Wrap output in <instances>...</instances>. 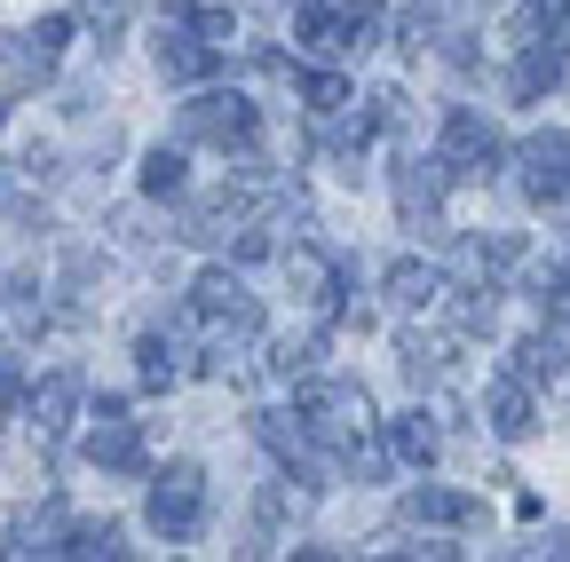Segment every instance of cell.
Masks as SVG:
<instances>
[{"label":"cell","mask_w":570,"mask_h":562,"mask_svg":"<svg viewBox=\"0 0 570 562\" xmlns=\"http://www.w3.org/2000/svg\"><path fill=\"white\" fill-rule=\"evenodd\" d=\"M183 144H214L223 159L254 151V144H262V103H254L246 88H198V96L183 103Z\"/></svg>","instance_id":"obj_1"},{"label":"cell","mask_w":570,"mask_h":562,"mask_svg":"<svg viewBox=\"0 0 570 562\" xmlns=\"http://www.w3.org/2000/svg\"><path fill=\"white\" fill-rule=\"evenodd\" d=\"M142 523H151L167 546L198 539V531H206V467H198V460L159 467V475H151V491H142Z\"/></svg>","instance_id":"obj_2"},{"label":"cell","mask_w":570,"mask_h":562,"mask_svg":"<svg viewBox=\"0 0 570 562\" xmlns=\"http://www.w3.org/2000/svg\"><path fill=\"white\" fill-rule=\"evenodd\" d=\"M436 167H444L452 183H491L499 167H508V144H499V127H491L475 103H460V111H444V135H436Z\"/></svg>","instance_id":"obj_3"},{"label":"cell","mask_w":570,"mask_h":562,"mask_svg":"<svg viewBox=\"0 0 570 562\" xmlns=\"http://www.w3.org/2000/svg\"><path fill=\"white\" fill-rule=\"evenodd\" d=\"M190 325H206L214 341H254L262 333V302L246 294L238 269H198L190 277Z\"/></svg>","instance_id":"obj_4"},{"label":"cell","mask_w":570,"mask_h":562,"mask_svg":"<svg viewBox=\"0 0 570 562\" xmlns=\"http://www.w3.org/2000/svg\"><path fill=\"white\" fill-rule=\"evenodd\" d=\"M294 412L309 420V436H317V444H348L356 428H373V396L356 388V381H325V373L302 381Z\"/></svg>","instance_id":"obj_5"},{"label":"cell","mask_w":570,"mask_h":562,"mask_svg":"<svg viewBox=\"0 0 570 562\" xmlns=\"http://www.w3.org/2000/svg\"><path fill=\"white\" fill-rule=\"evenodd\" d=\"M508 167H515V190L531 206H570V135L562 127L523 135V144L508 151Z\"/></svg>","instance_id":"obj_6"},{"label":"cell","mask_w":570,"mask_h":562,"mask_svg":"<svg viewBox=\"0 0 570 562\" xmlns=\"http://www.w3.org/2000/svg\"><path fill=\"white\" fill-rule=\"evenodd\" d=\"M80 396H88V381L71 373V365H56L40 388H17V412H24V428H32L40 452H56V444L71 436V420H80Z\"/></svg>","instance_id":"obj_7"},{"label":"cell","mask_w":570,"mask_h":562,"mask_svg":"<svg viewBox=\"0 0 570 562\" xmlns=\"http://www.w3.org/2000/svg\"><path fill=\"white\" fill-rule=\"evenodd\" d=\"M80 460H88V467H104V475H151L142 428L127 420V404H119V396H104V404H96V428L80 436Z\"/></svg>","instance_id":"obj_8"},{"label":"cell","mask_w":570,"mask_h":562,"mask_svg":"<svg viewBox=\"0 0 570 562\" xmlns=\"http://www.w3.org/2000/svg\"><path fill=\"white\" fill-rule=\"evenodd\" d=\"M294 40H302L309 56H325V63H348V56L373 48V32L356 24L341 0H294Z\"/></svg>","instance_id":"obj_9"},{"label":"cell","mask_w":570,"mask_h":562,"mask_svg":"<svg viewBox=\"0 0 570 562\" xmlns=\"http://www.w3.org/2000/svg\"><path fill=\"white\" fill-rule=\"evenodd\" d=\"M254 436L277 452V467L294 475V483L325 491V452H317V436H309V420H302V412H254Z\"/></svg>","instance_id":"obj_10"},{"label":"cell","mask_w":570,"mask_h":562,"mask_svg":"<svg viewBox=\"0 0 570 562\" xmlns=\"http://www.w3.org/2000/svg\"><path fill=\"white\" fill-rule=\"evenodd\" d=\"M444 190H452V175L436 167V159H404L396 167V215H404V230H420V238H436L444 230Z\"/></svg>","instance_id":"obj_11"},{"label":"cell","mask_w":570,"mask_h":562,"mask_svg":"<svg viewBox=\"0 0 570 562\" xmlns=\"http://www.w3.org/2000/svg\"><path fill=\"white\" fill-rule=\"evenodd\" d=\"M151 56H159V80H175V88H206L214 72H223V48H206L190 24H159Z\"/></svg>","instance_id":"obj_12"},{"label":"cell","mask_w":570,"mask_h":562,"mask_svg":"<svg viewBox=\"0 0 570 562\" xmlns=\"http://www.w3.org/2000/svg\"><path fill=\"white\" fill-rule=\"evenodd\" d=\"M285 277H294V294H302L309 309H325V317H333V302L348 294V262L325 254V246H309V238L285 246Z\"/></svg>","instance_id":"obj_13"},{"label":"cell","mask_w":570,"mask_h":562,"mask_svg":"<svg viewBox=\"0 0 570 562\" xmlns=\"http://www.w3.org/2000/svg\"><path fill=\"white\" fill-rule=\"evenodd\" d=\"M404 523H420V531H475L483 500L475 491H452V483H412L404 491Z\"/></svg>","instance_id":"obj_14"},{"label":"cell","mask_w":570,"mask_h":562,"mask_svg":"<svg viewBox=\"0 0 570 562\" xmlns=\"http://www.w3.org/2000/svg\"><path fill=\"white\" fill-rule=\"evenodd\" d=\"M483 428H491L499 444H523V436L539 428V396H531L515 373H508V381H491V388H483Z\"/></svg>","instance_id":"obj_15"},{"label":"cell","mask_w":570,"mask_h":562,"mask_svg":"<svg viewBox=\"0 0 570 562\" xmlns=\"http://www.w3.org/2000/svg\"><path fill=\"white\" fill-rule=\"evenodd\" d=\"M554 88H562V48H547V40H515L508 96H515V103H547Z\"/></svg>","instance_id":"obj_16"},{"label":"cell","mask_w":570,"mask_h":562,"mask_svg":"<svg viewBox=\"0 0 570 562\" xmlns=\"http://www.w3.org/2000/svg\"><path fill=\"white\" fill-rule=\"evenodd\" d=\"M508 373H515L523 388H554V381L570 373V341H562V333H531V341H515V348H508Z\"/></svg>","instance_id":"obj_17"},{"label":"cell","mask_w":570,"mask_h":562,"mask_svg":"<svg viewBox=\"0 0 570 562\" xmlns=\"http://www.w3.org/2000/svg\"><path fill=\"white\" fill-rule=\"evenodd\" d=\"M396 357H404V381L412 388H436L452 373V357H460V333H404Z\"/></svg>","instance_id":"obj_18"},{"label":"cell","mask_w":570,"mask_h":562,"mask_svg":"<svg viewBox=\"0 0 570 562\" xmlns=\"http://www.w3.org/2000/svg\"><path fill=\"white\" fill-rule=\"evenodd\" d=\"M436 302L452 309V333H460V341H491V325H499V286H475V277H468V286H444Z\"/></svg>","instance_id":"obj_19"},{"label":"cell","mask_w":570,"mask_h":562,"mask_svg":"<svg viewBox=\"0 0 570 562\" xmlns=\"http://www.w3.org/2000/svg\"><path fill=\"white\" fill-rule=\"evenodd\" d=\"M523 302L547 317V333H562V341H570V269H562V262L523 269Z\"/></svg>","instance_id":"obj_20"},{"label":"cell","mask_w":570,"mask_h":562,"mask_svg":"<svg viewBox=\"0 0 570 562\" xmlns=\"http://www.w3.org/2000/svg\"><path fill=\"white\" fill-rule=\"evenodd\" d=\"M56 325V309L24 286V277H17V286H0V341H40Z\"/></svg>","instance_id":"obj_21"},{"label":"cell","mask_w":570,"mask_h":562,"mask_svg":"<svg viewBox=\"0 0 570 562\" xmlns=\"http://www.w3.org/2000/svg\"><path fill=\"white\" fill-rule=\"evenodd\" d=\"M135 365H142V388H175V381H190V348L175 333H142L135 341Z\"/></svg>","instance_id":"obj_22"},{"label":"cell","mask_w":570,"mask_h":562,"mask_svg":"<svg viewBox=\"0 0 570 562\" xmlns=\"http://www.w3.org/2000/svg\"><path fill=\"white\" fill-rule=\"evenodd\" d=\"M436 452H444V428L428 420L420 404L404 412V420H389V460H412V467H436Z\"/></svg>","instance_id":"obj_23"},{"label":"cell","mask_w":570,"mask_h":562,"mask_svg":"<svg viewBox=\"0 0 570 562\" xmlns=\"http://www.w3.org/2000/svg\"><path fill=\"white\" fill-rule=\"evenodd\" d=\"M63 554H80V562H119L127 554V531L111 515H71L63 523Z\"/></svg>","instance_id":"obj_24"},{"label":"cell","mask_w":570,"mask_h":562,"mask_svg":"<svg viewBox=\"0 0 570 562\" xmlns=\"http://www.w3.org/2000/svg\"><path fill=\"white\" fill-rule=\"evenodd\" d=\"M381 286H389V302H396V309H436V294H444V269H436V262H412V254H404V262H396V269L381 277Z\"/></svg>","instance_id":"obj_25"},{"label":"cell","mask_w":570,"mask_h":562,"mask_svg":"<svg viewBox=\"0 0 570 562\" xmlns=\"http://www.w3.org/2000/svg\"><path fill=\"white\" fill-rule=\"evenodd\" d=\"M515 262H523V238H515V230H483V238L460 246V269L475 277V286H491V277H499V269H515Z\"/></svg>","instance_id":"obj_26"},{"label":"cell","mask_w":570,"mask_h":562,"mask_svg":"<svg viewBox=\"0 0 570 562\" xmlns=\"http://www.w3.org/2000/svg\"><path fill=\"white\" fill-rule=\"evenodd\" d=\"M63 507H48V515H24V523H9V539H0V554H63Z\"/></svg>","instance_id":"obj_27"},{"label":"cell","mask_w":570,"mask_h":562,"mask_svg":"<svg viewBox=\"0 0 570 562\" xmlns=\"http://www.w3.org/2000/svg\"><path fill=\"white\" fill-rule=\"evenodd\" d=\"M309 500H317V491H309V483H294V475H285V483H269L262 500H254V523H262V539H269V531H294V515H302Z\"/></svg>","instance_id":"obj_28"},{"label":"cell","mask_w":570,"mask_h":562,"mask_svg":"<svg viewBox=\"0 0 570 562\" xmlns=\"http://www.w3.org/2000/svg\"><path fill=\"white\" fill-rule=\"evenodd\" d=\"M325 365V333H285L277 348H269V373L277 381H309Z\"/></svg>","instance_id":"obj_29"},{"label":"cell","mask_w":570,"mask_h":562,"mask_svg":"<svg viewBox=\"0 0 570 562\" xmlns=\"http://www.w3.org/2000/svg\"><path fill=\"white\" fill-rule=\"evenodd\" d=\"M183 183H190L183 144H151V151H142V190H151V198H183Z\"/></svg>","instance_id":"obj_30"},{"label":"cell","mask_w":570,"mask_h":562,"mask_svg":"<svg viewBox=\"0 0 570 562\" xmlns=\"http://www.w3.org/2000/svg\"><path fill=\"white\" fill-rule=\"evenodd\" d=\"M48 72H56V63H48V56H40L24 32H0V80H17V88H40Z\"/></svg>","instance_id":"obj_31"},{"label":"cell","mask_w":570,"mask_h":562,"mask_svg":"<svg viewBox=\"0 0 570 562\" xmlns=\"http://www.w3.org/2000/svg\"><path fill=\"white\" fill-rule=\"evenodd\" d=\"M294 88H302V111H309V119H325V111H341V103L356 96L341 72H294Z\"/></svg>","instance_id":"obj_32"},{"label":"cell","mask_w":570,"mask_h":562,"mask_svg":"<svg viewBox=\"0 0 570 562\" xmlns=\"http://www.w3.org/2000/svg\"><path fill=\"white\" fill-rule=\"evenodd\" d=\"M396 40H404V56H420V48H436V40H444V9H436V0H420V9H404Z\"/></svg>","instance_id":"obj_33"},{"label":"cell","mask_w":570,"mask_h":562,"mask_svg":"<svg viewBox=\"0 0 570 562\" xmlns=\"http://www.w3.org/2000/svg\"><path fill=\"white\" fill-rule=\"evenodd\" d=\"M341 467H348V475H365V483H373V475H389V444H381L373 428H356V436L341 444Z\"/></svg>","instance_id":"obj_34"},{"label":"cell","mask_w":570,"mask_h":562,"mask_svg":"<svg viewBox=\"0 0 570 562\" xmlns=\"http://www.w3.org/2000/svg\"><path fill=\"white\" fill-rule=\"evenodd\" d=\"M183 24H190L206 48H230V40H238V17H230V9H198V0H190V17H183Z\"/></svg>","instance_id":"obj_35"},{"label":"cell","mask_w":570,"mask_h":562,"mask_svg":"<svg viewBox=\"0 0 570 562\" xmlns=\"http://www.w3.org/2000/svg\"><path fill=\"white\" fill-rule=\"evenodd\" d=\"M127 9H135V0H71V17H88V24L104 32V48L119 40V24H127Z\"/></svg>","instance_id":"obj_36"},{"label":"cell","mask_w":570,"mask_h":562,"mask_svg":"<svg viewBox=\"0 0 570 562\" xmlns=\"http://www.w3.org/2000/svg\"><path fill=\"white\" fill-rule=\"evenodd\" d=\"M24 40H32V48H40V56H48V63H56V56H63V48H71V17H40V24H32V32H24Z\"/></svg>","instance_id":"obj_37"},{"label":"cell","mask_w":570,"mask_h":562,"mask_svg":"<svg viewBox=\"0 0 570 562\" xmlns=\"http://www.w3.org/2000/svg\"><path fill=\"white\" fill-rule=\"evenodd\" d=\"M17 388H24V381H17V357L0 348V404H17Z\"/></svg>","instance_id":"obj_38"},{"label":"cell","mask_w":570,"mask_h":562,"mask_svg":"<svg viewBox=\"0 0 570 562\" xmlns=\"http://www.w3.org/2000/svg\"><path fill=\"white\" fill-rule=\"evenodd\" d=\"M0 127H9V103H0Z\"/></svg>","instance_id":"obj_39"}]
</instances>
